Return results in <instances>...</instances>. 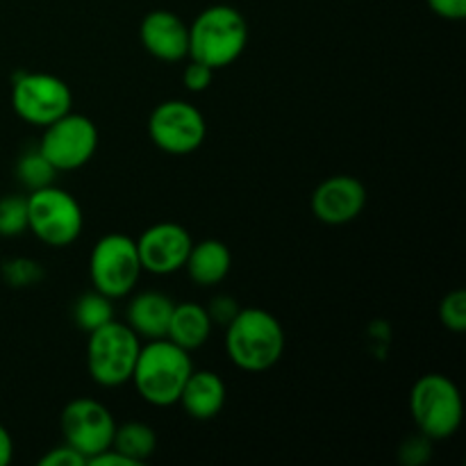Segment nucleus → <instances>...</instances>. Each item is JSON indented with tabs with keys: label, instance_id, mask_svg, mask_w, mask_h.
<instances>
[{
	"label": "nucleus",
	"instance_id": "1",
	"mask_svg": "<svg viewBox=\"0 0 466 466\" xmlns=\"http://www.w3.org/2000/svg\"><path fill=\"white\" fill-rule=\"evenodd\" d=\"M226 353L241 371H268L285 353V330L267 309H239L226 326Z\"/></svg>",
	"mask_w": 466,
	"mask_h": 466
},
{
	"label": "nucleus",
	"instance_id": "2",
	"mask_svg": "<svg viewBox=\"0 0 466 466\" xmlns=\"http://www.w3.org/2000/svg\"><path fill=\"white\" fill-rule=\"evenodd\" d=\"M194 371L189 350L180 349L171 339H148L141 344L130 382L146 403L155 408H171L177 403L187 378Z\"/></svg>",
	"mask_w": 466,
	"mask_h": 466
},
{
	"label": "nucleus",
	"instance_id": "3",
	"mask_svg": "<svg viewBox=\"0 0 466 466\" xmlns=\"http://www.w3.org/2000/svg\"><path fill=\"white\" fill-rule=\"evenodd\" d=\"M248 46V21L230 5L205 7L189 25V59L212 71L235 64Z\"/></svg>",
	"mask_w": 466,
	"mask_h": 466
},
{
	"label": "nucleus",
	"instance_id": "4",
	"mask_svg": "<svg viewBox=\"0 0 466 466\" xmlns=\"http://www.w3.org/2000/svg\"><path fill=\"white\" fill-rule=\"evenodd\" d=\"M410 414L423 437L431 441L449 440L462 426V394L444 373H426L410 391Z\"/></svg>",
	"mask_w": 466,
	"mask_h": 466
},
{
	"label": "nucleus",
	"instance_id": "5",
	"mask_svg": "<svg viewBox=\"0 0 466 466\" xmlns=\"http://www.w3.org/2000/svg\"><path fill=\"white\" fill-rule=\"evenodd\" d=\"M141 339L127 323L109 321L89 332L86 341V371L100 387H121L130 382L139 358Z\"/></svg>",
	"mask_w": 466,
	"mask_h": 466
},
{
	"label": "nucleus",
	"instance_id": "6",
	"mask_svg": "<svg viewBox=\"0 0 466 466\" xmlns=\"http://www.w3.org/2000/svg\"><path fill=\"white\" fill-rule=\"evenodd\" d=\"M27 230L46 246L66 248L85 228V212L68 191L48 185L27 196Z\"/></svg>",
	"mask_w": 466,
	"mask_h": 466
},
{
	"label": "nucleus",
	"instance_id": "7",
	"mask_svg": "<svg viewBox=\"0 0 466 466\" xmlns=\"http://www.w3.org/2000/svg\"><path fill=\"white\" fill-rule=\"evenodd\" d=\"M144 273L137 250V241L132 237L112 232L100 237L91 248L89 278L96 291L107 299H126L139 285Z\"/></svg>",
	"mask_w": 466,
	"mask_h": 466
},
{
	"label": "nucleus",
	"instance_id": "8",
	"mask_svg": "<svg viewBox=\"0 0 466 466\" xmlns=\"http://www.w3.org/2000/svg\"><path fill=\"white\" fill-rule=\"evenodd\" d=\"M12 107L21 121L46 127L73 109L66 80L41 71H21L12 80Z\"/></svg>",
	"mask_w": 466,
	"mask_h": 466
},
{
	"label": "nucleus",
	"instance_id": "9",
	"mask_svg": "<svg viewBox=\"0 0 466 466\" xmlns=\"http://www.w3.org/2000/svg\"><path fill=\"white\" fill-rule=\"evenodd\" d=\"M39 153L53 164L55 171H77L91 162L98 148V127L85 114H68L59 116L44 127L39 141Z\"/></svg>",
	"mask_w": 466,
	"mask_h": 466
},
{
	"label": "nucleus",
	"instance_id": "10",
	"mask_svg": "<svg viewBox=\"0 0 466 466\" xmlns=\"http://www.w3.org/2000/svg\"><path fill=\"white\" fill-rule=\"evenodd\" d=\"M208 123L200 109L187 100H164L150 112L148 137L162 153L189 155L203 146Z\"/></svg>",
	"mask_w": 466,
	"mask_h": 466
},
{
	"label": "nucleus",
	"instance_id": "11",
	"mask_svg": "<svg viewBox=\"0 0 466 466\" xmlns=\"http://www.w3.org/2000/svg\"><path fill=\"white\" fill-rule=\"evenodd\" d=\"M59 428H62L64 441L85 455L89 464L91 458L112 446L116 421L107 405L94 399H76L64 405Z\"/></svg>",
	"mask_w": 466,
	"mask_h": 466
},
{
	"label": "nucleus",
	"instance_id": "12",
	"mask_svg": "<svg viewBox=\"0 0 466 466\" xmlns=\"http://www.w3.org/2000/svg\"><path fill=\"white\" fill-rule=\"evenodd\" d=\"M191 246H194V239L180 223H155V226L146 228L137 239L141 268L153 276H171V273L185 268Z\"/></svg>",
	"mask_w": 466,
	"mask_h": 466
},
{
	"label": "nucleus",
	"instance_id": "13",
	"mask_svg": "<svg viewBox=\"0 0 466 466\" xmlns=\"http://www.w3.org/2000/svg\"><path fill=\"white\" fill-rule=\"evenodd\" d=\"M312 214L326 226H344L358 218L367 205V189L353 176H330L314 189Z\"/></svg>",
	"mask_w": 466,
	"mask_h": 466
},
{
	"label": "nucleus",
	"instance_id": "14",
	"mask_svg": "<svg viewBox=\"0 0 466 466\" xmlns=\"http://www.w3.org/2000/svg\"><path fill=\"white\" fill-rule=\"evenodd\" d=\"M139 39L146 53L159 62H182L189 57V25L168 9H153L139 25Z\"/></svg>",
	"mask_w": 466,
	"mask_h": 466
},
{
	"label": "nucleus",
	"instance_id": "15",
	"mask_svg": "<svg viewBox=\"0 0 466 466\" xmlns=\"http://www.w3.org/2000/svg\"><path fill=\"white\" fill-rule=\"evenodd\" d=\"M226 382L214 371H191L177 403L196 421H209L226 405Z\"/></svg>",
	"mask_w": 466,
	"mask_h": 466
},
{
	"label": "nucleus",
	"instance_id": "16",
	"mask_svg": "<svg viewBox=\"0 0 466 466\" xmlns=\"http://www.w3.org/2000/svg\"><path fill=\"white\" fill-rule=\"evenodd\" d=\"M176 303L162 291H141L127 305V326L144 339L167 337Z\"/></svg>",
	"mask_w": 466,
	"mask_h": 466
},
{
	"label": "nucleus",
	"instance_id": "17",
	"mask_svg": "<svg viewBox=\"0 0 466 466\" xmlns=\"http://www.w3.org/2000/svg\"><path fill=\"white\" fill-rule=\"evenodd\" d=\"M212 317H209L208 308L198 303H177L173 308L171 321H168L167 339H171L173 344H177L185 350H198L200 346L208 344L209 335H212Z\"/></svg>",
	"mask_w": 466,
	"mask_h": 466
},
{
	"label": "nucleus",
	"instance_id": "18",
	"mask_svg": "<svg viewBox=\"0 0 466 466\" xmlns=\"http://www.w3.org/2000/svg\"><path fill=\"white\" fill-rule=\"evenodd\" d=\"M187 273L198 287H214L228 278L232 268V255L223 241L203 239L191 246L185 262Z\"/></svg>",
	"mask_w": 466,
	"mask_h": 466
},
{
	"label": "nucleus",
	"instance_id": "19",
	"mask_svg": "<svg viewBox=\"0 0 466 466\" xmlns=\"http://www.w3.org/2000/svg\"><path fill=\"white\" fill-rule=\"evenodd\" d=\"M109 449L118 451V453H123L132 462L141 466L146 460L153 458V453L157 451V435H155V431L148 423L127 421L116 426Z\"/></svg>",
	"mask_w": 466,
	"mask_h": 466
},
{
	"label": "nucleus",
	"instance_id": "20",
	"mask_svg": "<svg viewBox=\"0 0 466 466\" xmlns=\"http://www.w3.org/2000/svg\"><path fill=\"white\" fill-rule=\"evenodd\" d=\"M114 319L112 299L103 296L100 291L91 289L89 294H82L73 305V321L80 330L94 332L100 326L109 323Z\"/></svg>",
	"mask_w": 466,
	"mask_h": 466
},
{
	"label": "nucleus",
	"instance_id": "21",
	"mask_svg": "<svg viewBox=\"0 0 466 466\" xmlns=\"http://www.w3.org/2000/svg\"><path fill=\"white\" fill-rule=\"evenodd\" d=\"M16 176H18V180H21L23 187H27L30 191H35V189H41V187L53 185L57 171H55L53 164H50L48 159L39 153V148H35L18 159Z\"/></svg>",
	"mask_w": 466,
	"mask_h": 466
},
{
	"label": "nucleus",
	"instance_id": "22",
	"mask_svg": "<svg viewBox=\"0 0 466 466\" xmlns=\"http://www.w3.org/2000/svg\"><path fill=\"white\" fill-rule=\"evenodd\" d=\"M27 230V200L18 196L0 198V237H18Z\"/></svg>",
	"mask_w": 466,
	"mask_h": 466
},
{
	"label": "nucleus",
	"instance_id": "23",
	"mask_svg": "<svg viewBox=\"0 0 466 466\" xmlns=\"http://www.w3.org/2000/svg\"><path fill=\"white\" fill-rule=\"evenodd\" d=\"M440 321L451 332L466 330V291L455 289L441 299L440 303Z\"/></svg>",
	"mask_w": 466,
	"mask_h": 466
},
{
	"label": "nucleus",
	"instance_id": "24",
	"mask_svg": "<svg viewBox=\"0 0 466 466\" xmlns=\"http://www.w3.org/2000/svg\"><path fill=\"white\" fill-rule=\"evenodd\" d=\"M3 278L12 287H30L41 278V268H39V264L32 262V259L16 258V259H12V262L5 264Z\"/></svg>",
	"mask_w": 466,
	"mask_h": 466
},
{
	"label": "nucleus",
	"instance_id": "25",
	"mask_svg": "<svg viewBox=\"0 0 466 466\" xmlns=\"http://www.w3.org/2000/svg\"><path fill=\"white\" fill-rule=\"evenodd\" d=\"M214 80V71L209 66H205L203 62H196V59H189V64L182 71V82L189 91L194 94H200V91L208 89Z\"/></svg>",
	"mask_w": 466,
	"mask_h": 466
},
{
	"label": "nucleus",
	"instance_id": "26",
	"mask_svg": "<svg viewBox=\"0 0 466 466\" xmlns=\"http://www.w3.org/2000/svg\"><path fill=\"white\" fill-rule=\"evenodd\" d=\"M39 466H86V458L64 441V444L48 451V453L39 460Z\"/></svg>",
	"mask_w": 466,
	"mask_h": 466
},
{
	"label": "nucleus",
	"instance_id": "27",
	"mask_svg": "<svg viewBox=\"0 0 466 466\" xmlns=\"http://www.w3.org/2000/svg\"><path fill=\"white\" fill-rule=\"evenodd\" d=\"M208 312H209V317H212V323L228 326V323L235 319V314L239 312V308H237V300L230 299V296H217V299L209 303Z\"/></svg>",
	"mask_w": 466,
	"mask_h": 466
},
{
	"label": "nucleus",
	"instance_id": "28",
	"mask_svg": "<svg viewBox=\"0 0 466 466\" xmlns=\"http://www.w3.org/2000/svg\"><path fill=\"white\" fill-rule=\"evenodd\" d=\"M428 7L446 21H462L466 16V0H428Z\"/></svg>",
	"mask_w": 466,
	"mask_h": 466
},
{
	"label": "nucleus",
	"instance_id": "29",
	"mask_svg": "<svg viewBox=\"0 0 466 466\" xmlns=\"http://www.w3.org/2000/svg\"><path fill=\"white\" fill-rule=\"evenodd\" d=\"M91 466H139L132 462L130 458H126L123 453H118V451L114 449H107L103 451L100 455H96V458L89 460Z\"/></svg>",
	"mask_w": 466,
	"mask_h": 466
},
{
	"label": "nucleus",
	"instance_id": "30",
	"mask_svg": "<svg viewBox=\"0 0 466 466\" xmlns=\"http://www.w3.org/2000/svg\"><path fill=\"white\" fill-rule=\"evenodd\" d=\"M14 458V441L7 428L0 426V466H7Z\"/></svg>",
	"mask_w": 466,
	"mask_h": 466
}]
</instances>
